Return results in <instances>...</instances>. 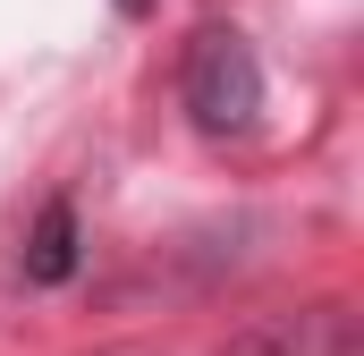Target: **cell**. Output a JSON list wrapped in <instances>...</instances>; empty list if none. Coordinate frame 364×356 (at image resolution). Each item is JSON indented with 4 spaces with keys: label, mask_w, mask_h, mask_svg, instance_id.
Returning <instances> with one entry per match:
<instances>
[{
    "label": "cell",
    "mask_w": 364,
    "mask_h": 356,
    "mask_svg": "<svg viewBox=\"0 0 364 356\" xmlns=\"http://www.w3.org/2000/svg\"><path fill=\"white\" fill-rule=\"evenodd\" d=\"M186 110H195L203 136H246L263 119V68H255L246 34H229V26L195 34V51H186Z\"/></svg>",
    "instance_id": "1"
},
{
    "label": "cell",
    "mask_w": 364,
    "mask_h": 356,
    "mask_svg": "<svg viewBox=\"0 0 364 356\" xmlns=\"http://www.w3.org/2000/svg\"><path fill=\"white\" fill-rule=\"evenodd\" d=\"M26 280L34 288H60L68 271H77V204H43V221L26 229Z\"/></svg>",
    "instance_id": "2"
},
{
    "label": "cell",
    "mask_w": 364,
    "mask_h": 356,
    "mask_svg": "<svg viewBox=\"0 0 364 356\" xmlns=\"http://www.w3.org/2000/svg\"><path fill=\"white\" fill-rule=\"evenodd\" d=\"M119 9H127V17H144V9H153V0H119Z\"/></svg>",
    "instance_id": "3"
}]
</instances>
